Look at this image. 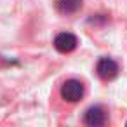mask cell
Segmentation results:
<instances>
[{
    "mask_svg": "<svg viewBox=\"0 0 127 127\" xmlns=\"http://www.w3.org/2000/svg\"><path fill=\"white\" fill-rule=\"evenodd\" d=\"M77 45H78V38L73 33H68V32L59 33L54 38V49L58 52H61V54H68V52L75 51Z\"/></svg>",
    "mask_w": 127,
    "mask_h": 127,
    "instance_id": "cell-4",
    "label": "cell"
},
{
    "mask_svg": "<svg viewBox=\"0 0 127 127\" xmlns=\"http://www.w3.org/2000/svg\"><path fill=\"white\" fill-rule=\"evenodd\" d=\"M54 5L59 14L71 16L82 9V0H54Z\"/></svg>",
    "mask_w": 127,
    "mask_h": 127,
    "instance_id": "cell-5",
    "label": "cell"
},
{
    "mask_svg": "<svg viewBox=\"0 0 127 127\" xmlns=\"http://www.w3.org/2000/svg\"><path fill=\"white\" fill-rule=\"evenodd\" d=\"M118 71H120L118 63L111 58H101L96 64V73L101 80H113L118 75Z\"/></svg>",
    "mask_w": 127,
    "mask_h": 127,
    "instance_id": "cell-2",
    "label": "cell"
},
{
    "mask_svg": "<svg viewBox=\"0 0 127 127\" xmlns=\"http://www.w3.org/2000/svg\"><path fill=\"white\" fill-rule=\"evenodd\" d=\"M108 120V115H106V110L99 104L96 106H91L85 110L84 113V124L89 125V127H99V125H104Z\"/></svg>",
    "mask_w": 127,
    "mask_h": 127,
    "instance_id": "cell-3",
    "label": "cell"
},
{
    "mask_svg": "<svg viewBox=\"0 0 127 127\" xmlns=\"http://www.w3.org/2000/svg\"><path fill=\"white\" fill-rule=\"evenodd\" d=\"M84 92H85L84 84H82L80 80H75V78L66 80V82L61 85V89H59L61 97H63L64 101H68V103H77V101H80V99L84 97Z\"/></svg>",
    "mask_w": 127,
    "mask_h": 127,
    "instance_id": "cell-1",
    "label": "cell"
},
{
    "mask_svg": "<svg viewBox=\"0 0 127 127\" xmlns=\"http://www.w3.org/2000/svg\"><path fill=\"white\" fill-rule=\"evenodd\" d=\"M125 125H127V122H125Z\"/></svg>",
    "mask_w": 127,
    "mask_h": 127,
    "instance_id": "cell-6",
    "label": "cell"
}]
</instances>
